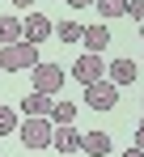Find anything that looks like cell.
<instances>
[{
	"label": "cell",
	"instance_id": "obj_1",
	"mask_svg": "<svg viewBox=\"0 0 144 157\" xmlns=\"http://www.w3.org/2000/svg\"><path fill=\"white\" fill-rule=\"evenodd\" d=\"M38 64V47L34 43H9V47H0V72H25V68H34Z\"/></svg>",
	"mask_w": 144,
	"mask_h": 157
},
{
	"label": "cell",
	"instance_id": "obj_2",
	"mask_svg": "<svg viewBox=\"0 0 144 157\" xmlns=\"http://www.w3.org/2000/svg\"><path fill=\"white\" fill-rule=\"evenodd\" d=\"M51 123L47 119H25V123H17V136H21L25 149H51Z\"/></svg>",
	"mask_w": 144,
	"mask_h": 157
},
{
	"label": "cell",
	"instance_id": "obj_3",
	"mask_svg": "<svg viewBox=\"0 0 144 157\" xmlns=\"http://www.w3.org/2000/svg\"><path fill=\"white\" fill-rule=\"evenodd\" d=\"M85 102L93 106V110H115L119 106V85H110L106 77L93 81V85H85Z\"/></svg>",
	"mask_w": 144,
	"mask_h": 157
},
{
	"label": "cell",
	"instance_id": "obj_4",
	"mask_svg": "<svg viewBox=\"0 0 144 157\" xmlns=\"http://www.w3.org/2000/svg\"><path fill=\"white\" fill-rule=\"evenodd\" d=\"M72 77L81 81V85H93V81H102V77H106V64H102V55H93V51L76 55V64H72Z\"/></svg>",
	"mask_w": 144,
	"mask_h": 157
},
{
	"label": "cell",
	"instance_id": "obj_5",
	"mask_svg": "<svg viewBox=\"0 0 144 157\" xmlns=\"http://www.w3.org/2000/svg\"><path fill=\"white\" fill-rule=\"evenodd\" d=\"M30 72H34V89H38V94H59V85H64V68H59V64H34V68H30Z\"/></svg>",
	"mask_w": 144,
	"mask_h": 157
},
{
	"label": "cell",
	"instance_id": "obj_6",
	"mask_svg": "<svg viewBox=\"0 0 144 157\" xmlns=\"http://www.w3.org/2000/svg\"><path fill=\"white\" fill-rule=\"evenodd\" d=\"M51 34H55V26L47 21V13H30V17H21V38H25V43L43 47Z\"/></svg>",
	"mask_w": 144,
	"mask_h": 157
},
{
	"label": "cell",
	"instance_id": "obj_7",
	"mask_svg": "<svg viewBox=\"0 0 144 157\" xmlns=\"http://www.w3.org/2000/svg\"><path fill=\"white\" fill-rule=\"evenodd\" d=\"M51 149H59L64 157H68V153H76V149H81V132L72 128V123H59V128L51 132Z\"/></svg>",
	"mask_w": 144,
	"mask_h": 157
},
{
	"label": "cell",
	"instance_id": "obj_8",
	"mask_svg": "<svg viewBox=\"0 0 144 157\" xmlns=\"http://www.w3.org/2000/svg\"><path fill=\"white\" fill-rule=\"evenodd\" d=\"M21 115H30V119H47V115H51V98L38 94V89H30V94L21 98Z\"/></svg>",
	"mask_w": 144,
	"mask_h": 157
},
{
	"label": "cell",
	"instance_id": "obj_9",
	"mask_svg": "<svg viewBox=\"0 0 144 157\" xmlns=\"http://www.w3.org/2000/svg\"><path fill=\"white\" fill-rule=\"evenodd\" d=\"M81 149L89 157H106L110 153V136H106V132H85V136H81Z\"/></svg>",
	"mask_w": 144,
	"mask_h": 157
},
{
	"label": "cell",
	"instance_id": "obj_10",
	"mask_svg": "<svg viewBox=\"0 0 144 157\" xmlns=\"http://www.w3.org/2000/svg\"><path fill=\"white\" fill-rule=\"evenodd\" d=\"M106 77H110V85H131L136 81V59H115L106 68Z\"/></svg>",
	"mask_w": 144,
	"mask_h": 157
},
{
	"label": "cell",
	"instance_id": "obj_11",
	"mask_svg": "<svg viewBox=\"0 0 144 157\" xmlns=\"http://www.w3.org/2000/svg\"><path fill=\"white\" fill-rule=\"evenodd\" d=\"M81 43H85L93 55H102V47H110V30H106V26H85Z\"/></svg>",
	"mask_w": 144,
	"mask_h": 157
},
{
	"label": "cell",
	"instance_id": "obj_12",
	"mask_svg": "<svg viewBox=\"0 0 144 157\" xmlns=\"http://www.w3.org/2000/svg\"><path fill=\"white\" fill-rule=\"evenodd\" d=\"M9 43H21V17L0 13V47H9Z\"/></svg>",
	"mask_w": 144,
	"mask_h": 157
},
{
	"label": "cell",
	"instance_id": "obj_13",
	"mask_svg": "<svg viewBox=\"0 0 144 157\" xmlns=\"http://www.w3.org/2000/svg\"><path fill=\"white\" fill-rule=\"evenodd\" d=\"M55 34H59V43H81L85 26H76V21H59V26H55Z\"/></svg>",
	"mask_w": 144,
	"mask_h": 157
},
{
	"label": "cell",
	"instance_id": "obj_14",
	"mask_svg": "<svg viewBox=\"0 0 144 157\" xmlns=\"http://www.w3.org/2000/svg\"><path fill=\"white\" fill-rule=\"evenodd\" d=\"M51 119H55V123H72V119H76V106L72 102H51Z\"/></svg>",
	"mask_w": 144,
	"mask_h": 157
},
{
	"label": "cell",
	"instance_id": "obj_15",
	"mask_svg": "<svg viewBox=\"0 0 144 157\" xmlns=\"http://www.w3.org/2000/svg\"><path fill=\"white\" fill-rule=\"evenodd\" d=\"M9 132H17V110L13 106H0V136H9Z\"/></svg>",
	"mask_w": 144,
	"mask_h": 157
},
{
	"label": "cell",
	"instance_id": "obj_16",
	"mask_svg": "<svg viewBox=\"0 0 144 157\" xmlns=\"http://www.w3.org/2000/svg\"><path fill=\"white\" fill-rule=\"evenodd\" d=\"M93 4L106 13V17H123V13H127V0H93Z\"/></svg>",
	"mask_w": 144,
	"mask_h": 157
},
{
	"label": "cell",
	"instance_id": "obj_17",
	"mask_svg": "<svg viewBox=\"0 0 144 157\" xmlns=\"http://www.w3.org/2000/svg\"><path fill=\"white\" fill-rule=\"evenodd\" d=\"M123 17H131V21H144V0H127V13Z\"/></svg>",
	"mask_w": 144,
	"mask_h": 157
},
{
	"label": "cell",
	"instance_id": "obj_18",
	"mask_svg": "<svg viewBox=\"0 0 144 157\" xmlns=\"http://www.w3.org/2000/svg\"><path fill=\"white\" fill-rule=\"evenodd\" d=\"M136 149H144V123L136 128Z\"/></svg>",
	"mask_w": 144,
	"mask_h": 157
},
{
	"label": "cell",
	"instance_id": "obj_19",
	"mask_svg": "<svg viewBox=\"0 0 144 157\" xmlns=\"http://www.w3.org/2000/svg\"><path fill=\"white\" fill-rule=\"evenodd\" d=\"M72 9H89V4H93V0H68Z\"/></svg>",
	"mask_w": 144,
	"mask_h": 157
},
{
	"label": "cell",
	"instance_id": "obj_20",
	"mask_svg": "<svg viewBox=\"0 0 144 157\" xmlns=\"http://www.w3.org/2000/svg\"><path fill=\"white\" fill-rule=\"evenodd\" d=\"M123 157H144V149H127V153H123Z\"/></svg>",
	"mask_w": 144,
	"mask_h": 157
},
{
	"label": "cell",
	"instance_id": "obj_21",
	"mask_svg": "<svg viewBox=\"0 0 144 157\" xmlns=\"http://www.w3.org/2000/svg\"><path fill=\"white\" fill-rule=\"evenodd\" d=\"M13 4H17V9H30V4H34V0H13Z\"/></svg>",
	"mask_w": 144,
	"mask_h": 157
},
{
	"label": "cell",
	"instance_id": "obj_22",
	"mask_svg": "<svg viewBox=\"0 0 144 157\" xmlns=\"http://www.w3.org/2000/svg\"><path fill=\"white\" fill-rule=\"evenodd\" d=\"M140 38H144V21H140Z\"/></svg>",
	"mask_w": 144,
	"mask_h": 157
},
{
	"label": "cell",
	"instance_id": "obj_23",
	"mask_svg": "<svg viewBox=\"0 0 144 157\" xmlns=\"http://www.w3.org/2000/svg\"><path fill=\"white\" fill-rule=\"evenodd\" d=\"M140 106H144V98H140Z\"/></svg>",
	"mask_w": 144,
	"mask_h": 157
}]
</instances>
